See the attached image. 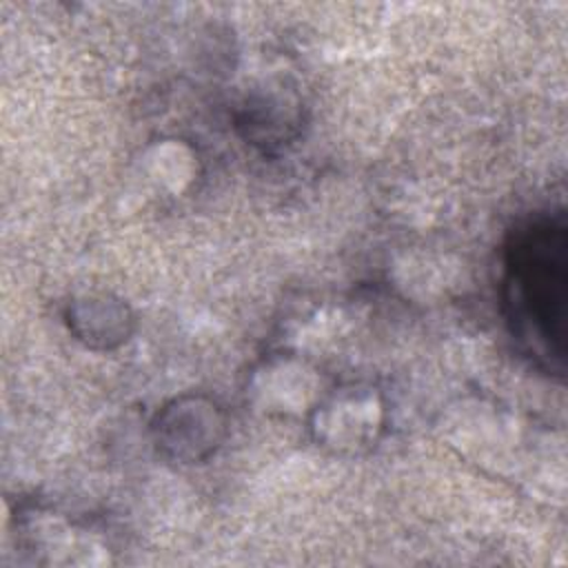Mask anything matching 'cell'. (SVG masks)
Returning <instances> with one entry per match:
<instances>
[{
	"mask_svg": "<svg viewBox=\"0 0 568 568\" xmlns=\"http://www.w3.org/2000/svg\"><path fill=\"white\" fill-rule=\"evenodd\" d=\"M504 297L513 333L550 368L564 364L568 308V226L564 213L539 217L506 246Z\"/></svg>",
	"mask_w": 568,
	"mask_h": 568,
	"instance_id": "cell-1",
	"label": "cell"
}]
</instances>
